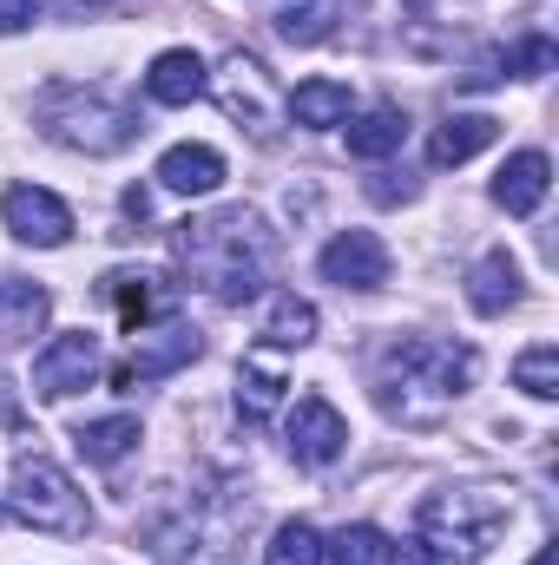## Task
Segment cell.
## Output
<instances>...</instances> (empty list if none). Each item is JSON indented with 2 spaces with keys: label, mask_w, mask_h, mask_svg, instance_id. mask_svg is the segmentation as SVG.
Listing matches in <instances>:
<instances>
[{
  "label": "cell",
  "mask_w": 559,
  "mask_h": 565,
  "mask_svg": "<svg viewBox=\"0 0 559 565\" xmlns=\"http://www.w3.org/2000/svg\"><path fill=\"white\" fill-rule=\"evenodd\" d=\"M178 257L218 302H251L271 282V231L251 211H218V217L178 224Z\"/></svg>",
  "instance_id": "cell-1"
},
{
  "label": "cell",
  "mask_w": 559,
  "mask_h": 565,
  "mask_svg": "<svg viewBox=\"0 0 559 565\" xmlns=\"http://www.w3.org/2000/svg\"><path fill=\"white\" fill-rule=\"evenodd\" d=\"M474 375H481V355H474L467 342H447V335H402V342L389 349V382H395V388H382V402L395 408L402 395H428V422H434L441 408H454V402L474 388Z\"/></svg>",
  "instance_id": "cell-2"
},
{
  "label": "cell",
  "mask_w": 559,
  "mask_h": 565,
  "mask_svg": "<svg viewBox=\"0 0 559 565\" xmlns=\"http://www.w3.org/2000/svg\"><path fill=\"white\" fill-rule=\"evenodd\" d=\"M40 126H46L53 145L93 151V158H106V151H119V145H133L145 132L133 106H119L113 93H86V86H53L40 99Z\"/></svg>",
  "instance_id": "cell-3"
},
{
  "label": "cell",
  "mask_w": 559,
  "mask_h": 565,
  "mask_svg": "<svg viewBox=\"0 0 559 565\" xmlns=\"http://www.w3.org/2000/svg\"><path fill=\"white\" fill-rule=\"evenodd\" d=\"M421 540L447 559V553H461V559H487V546L507 533V500L500 493H487V487H461V493H428L415 513Z\"/></svg>",
  "instance_id": "cell-4"
},
{
  "label": "cell",
  "mask_w": 559,
  "mask_h": 565,
  "mask_svg": "<svg viewBox=\"0 0 559 565\" xmlns=\"http://www.w3.org/2000/svg\"><path fill=\"white\" fill-rule=\"evenodd\" d=\"M13 513L33 526V533H60V540H86L93 526V507L86 493L66 480V467H53L46 454H20L13 460Z\"/></svg>",
  "instance_id": "cell-5"
},
{
  "label": "cell",
  "mask_w": 559,
  "mask_h": 565,
  "mask_svg": "<svg viewBox=\"0 0 559 565\" xmlns=\"http://www.w3.org/2000/svg\"><path fill=\"white\" fill-rule=\"evenodd\" d=\"M93 375H99V335H93V329H66V335H53V342L33 355V395H40V402H66V395H80Z\"/></svg>",
  "instance_id": "cell-6"
},
{
  "label": "cell",
  "mask_w": 559,
  "mask_h": 565,
  "mask_svg": "<svg viewBox=\"0 0 559 565\" xmlns=\"http://www.w3.org/2000/svg\"><path fill=\"white\" fill-rule=\"evenodd\" d=\"M283 440H289V460L296 467H329L349 447V422L336 415L329 395H296V408L283 415Z\"/></svg>",
  "instance_id": "cell-7"
},
{
  "label": "cell",
  "mask_w": 559,
  "mask_h": 565,
  "mask_svg": "<svg viewBox=\"0 0 559 565\" xmlns=\"http://www.w3.org/2000/svg\"><path fill=\"white\" fill-rule=\"evenodd\" d=\"M0 217H7V231H13L20 244H33V250H60V244L73 237V211H66L53 191H40V184H13V191L0 198Z\"/></svg>",
  "instance_id": "cell-8"
},
{
  "label": "cell",
  "mask_w": 559,
  "mask_h": 565,
  "mask_svg": "<svg viewBox=\"0 0 559 565\" xmlns=\"http://www.w3.org/2000/svg\"><path fill=\"white\" fill-rule=\"evenodd\" d=\"M316 270L336 289H382L389 282V244L376 231H336L316 257Z\"/></svg>",
  "instance_id": "cell-9"
},
{
  "label": "cell",
  "mask_w": 559,
  "mask_h": 565,
  "mask_svg": "<svg viewBox=\"0 0 559 565\" xmlns=\"http://www.w3.org/2000/svg\"><path fill=\"white\" fill-rule=\"evenodd\" d=\"M198 329L191 322H158V329H139L133 335V362L119 369V382H165V375H178V369H191L198 362Z\"/></svg>",
  "instance_id": "cell-10"
},
{
  "label": "cell",
  "mask_w": 559,
  "mask_h": 565,
  "mask_svg": "<svg viewBox=\"0 0 559 565\" xmlns=\"http://www.w3.org/2000/svg\"><path fill=\"white\" fill-rule=\"evenodd\" d=\"M99 289H106V302L119 309V329H126V335H139L158 316H171V296H178L171 277H158V270H113Z\"/></svg>",
  "instance_id": "cell-11"
},
{
  "label": "cell",
  "mask_w": 559,
  "mask_h": 565,
  "mask_svg": "<svg viewBox=\"0 0 559 565\" xmlns=\"http://www.w3.org/2000/svg\"><path fill=\"white\" fill-rule=\"evenodd\" d=\"M46 316H53V296L40 289V282L27 277H0V355H13V349H27L40 329H46Z\"/></svg>",
  "instance_id": "cell-12"
},
{
  "label": "cell",
  "mask_w": 559,
  "mask_h": 565,
  "mask_svg": "<svg viewBox=\"0 0 559 565\" xmlns=\"http://www.w3.org/2000/svg\"><path fill=\"white\" fill-rule=\"evenodd\" d=\"M204 93H211V73H204V60L191 46H165L145 66V99H158V106H191Z\"/></svg>",
  "instance_id": "cell-13"
},
{
  "label": "cell",
  "mask_w": 559,
  "mask_h": 565,
  "mask_svg": "<svg viewBox=\"0 0 559 565\" xmlns=\"http://www.w3.org/2000/svg\"><path fill=\"white\" fill-rule=\"evenodd\" d=\"M547 184H553V158L547 151H514L500 164V178H494V204L507 217H534L547 204Z\"/></svg>",
  "instance_id": "cell-14"
},
{
  "label": "cell",
  "mask_w": 559,
  "mask_h": 565,
  "mask_svg": "<svg viewBox=\"0 0 559 565\" xmlns=\"http://www.w3.org/2000/svg\"><path fill=\"white\" fill-rule=\"evenodd\" d=\"M158 184L178 191V198H211L224 184V151H211V145H171L158 158Z\"/></svg>",
  "instance_id": "cell-15"
},
{
  "label": "cell",
  "mask_w": 559,
  "mask_h": 565,
  "mask_svg": "<svg viewBox=\"0 0 559 565\" xmlns=\"http://www.w3.org/2000/svg\"><path fill=\"white\" fill-rule=\"evenodd\" d=\"M289 119H296L303 132H336V126L356 119V93H349L342 79H303V86L289 93Z\"/></svg>",
  "instance_id": "cell-16"
},
{
  "label": "cell",
  "mask_w": 559,
  "mask_h": 565,
  "mask_svg": "<svg viewBox=\"0 0 559 565\" xmlns=\"http://www.w3.org/2000/svg\"><path fill=\"white\" fill-rule=\"evenodd\" d=\"M467 302H474L481 316L514 309V302H520V264H514L507 250H487V257L474 264V277H467Z\"/></svg>",
  "instance_id": "cell-17"
},
{
  "label": "cell",
  "mask_w": 559,
  "mask_h": 565,
  "mask_svg": "<svg viewBox=\"0 0 559 565\" xmlns=\"http://www.w3.org/2000/svg\"><path fill=\"white\" fill-rule=\"evenodd\" d=\"M494 132H500V126H494L487 113H461V119H447V126L428 139V164H434V171L467 164L474 151H487V145H494Z\"/></svg>",
  "instance_id": "cell-18"
},
{
  "label": "cell",
  "mask_w": 559,
  "mask_h": 565,
  "mask_svg": "<svg viewBox=\"0 0 559 565\" xmlns=\"http://www.w3.org/2000/svg\"><path fill=\"white\" fill-rule=\"evenodd\" d=\"M283 395H289V375H283L277 362L251 355V362L238 369V415H244V422H271L283 408Z\"/></svg>",
  "instance_id": "cell-19"
},
{
  "label": "cell",
  "mask_w": 559,
  "mask_h": 565,
  "mask_svg": "<svg viewBox=\"0 0 559 565\" xmlns=\"http://www.w3.org/2000/svg\"><path fill=\"white\" fill-rule=\"evenodd\" d=\"M257 335H264L271 349H309V342H316V302H303L296 289H277Z\"/></svg>",
  "instance_id": "cell-20"
},
{
  "label": "cell",
  "mask_w": 559,
  "mask_h": 565,
  "mask_svg": "<svg viewBox=\"0 0 559 565\" xmlns=\"http://www.w3.org/2000/svg\"><path fill=\"white\" fill-rule=\"evenodd\" d=\"M409 139V119L395 113V106H376V113H362V119H349V158H389V151H402Z\"/></svg>",
  "instance_id": "cell-21"
},
{
  "label": "cell",
  "mask_w": 559,
  "mask_h": 565,
  "mask_svg": "<svg viewBox=\"0 0 559 565\" xmlns=\"http://www.w3.org/2000/svg\"><path fill=\"white\" fill-rule=\"evenodd\" d=\"M73 440H80V454H86L93 467H119V460L139 447V415H106V422H86Z\"/></svg>",
  "instance_id": "cell-22"
},
{
  "label": "cell",
  "mask_w": 559,
  "mask_h": 565,
  "mask_svg": "<svg viewBox=\"0 0 559 565\" xmlns=\"http://www.w3.org/2000/svg\"><path fill=\"white\" fill-rule=\"evenodd\" d=\"M329 26H336V0H277V33L283 40L316 46V40H329Z\"/></svg>",
  "instance_id": "cell-23"
},
{
  "label": "cell",
  "mask_w": 559,
  "mask_h": 565,
  "mask_svg": "<svg viewBox=\"0 0 559 565\" xmlns=\"http://www.w3.org/2000/svg\"><path fill=\"white\" fill-rule=\"evenodd\" d=\"M264 565H323V533L309 520H283L277 533H271Z\"/></svg>",
  "instance_id": "cell-24"
},
{
  "label": "cell",
  "mask_w": 559,
  "mask_h": 565,
  "mask_svg": "<svg viewBox=\"0 0 559 565\" xmlns=\"http://www.w3.org/2000/svg\"><path fill=\"white\" fill-rule=\"evenodd\" d=\"M514 388H527L534 402H553L559 395V349L553 342H534V349L514 362Z\"/></svg>",
  "instance_id": "cell-25"
},
{
  "label": "cell",
  "mask_w": 559,
  "mask_h": 565,
  "mask_svg": "<svg viewBox=\"0 0 559 565\" xmlns=\"http://www.w3.org/2000/svg\"><path fill=\"white\" fill-rule=\"evenodd\" d=\"M382 553H389V540L376 526H342L336 540H323V559L329 565H382Z\"/></svg>",
  "instance_id": "cell-26"
},
{
  "label": "cell",
  "mask_w": 559,
  "mask_h": 565,
  "mask_svg": "<svg viewBox=\"0 0 559 565\" xmlns=\"http://www.w3.org/2000/svg\"><path fill=\"white\" fill-rule=\"evenodd\" d=\"M224 73H231V93H224V106H231V113H238V119H244V113H251V126H257V119H264V93H257V73H264V66H257V60H244V53H238V60H231V66H224Z\"/></svg>",
  "instance_id": "cell-27"
},
{
  "label": "cell",
  "mask_w": 559,
  "mask_h": 565,
  "mask_svg": "<svg viewBox=\"0 0 559 565\" xmlns=\"http://www.w3.org/2000/svg\"><path fill=\"white\" fill-rule=\"evenodd\" d=\"M559 66V46L547 40V33H527L514 53H507V73H520V79H547Z\"/></svg>",
  "instance_id": "cell-28"
},
{
  "label": "cell",
  "mask_w": 559,
  "mask_h": 565,
  "mask_svg": "<svg viewBox=\"0 0 559 565\" xmlns=\"http://www.w3.org/2000/svg\"><path fill=\"white\" fill-rule=\"evenodd\" d=\"M382 559H389V565H447L434 546H428V540H421V533H415V540H402V546H389Z\"/></svg>",
  "instance_id": "cell-29"
},
{
  "label": "cell",
  "mask_w": 559,
  "mask_h": 565,
  "mask_svg": "<svg viewBox=\"0 0 559 565\" xmlns=\"http://www.w3.org/2000/svg\"><path fill=\"white\" fill-rule=\"evenodd\" d=\"M40 0H0V33H27Z\"/></svg>",
  "instance_id": "cell-30"
},
{
  "label": "cell",
  "mask_w": 559,
  "mask_h": 565,
  "mask_svg": "<svg viewBox=\"0 0 559 565\" xmlns=\"http://www.w3.org/2000/svg\"><path fill=\"white\" fill-rule=\"evenodd\" d=\"M126 211H133V217H151V198H145L139 184H133V191H126Z\"/></svg>",
  "instance_id": "cell-31"
},
{
  "label": "cell",
  "mask_w": 559,
  "mask_h": 565,
  "mask_svg": "<svg viewBox=\"0 0 559 565\" xmlns=\"http://www.w3.org/2000/svg\"><path fill=\"white\" fill-rule=\"evenodd\" d=\"M0 422H13V395H7V382H0Z\"/></svg>",
  "instance_id": "cell-32"
},
{
  "label": "cell",
  "mask_w": 559,
  "mask_h": 565,
  "mask_svg": "<svg viewBox=\"0 0 559 565\" xmlns=\"http://www.w3.org/2000/svg\"><path fill=\"white\" fill-rule=\"evenodd\" d=\"M534 565H559V546H540V559Z\"/></svg>",
  "instance_id": "cell-33"
},
{
  "label": "cell",
  "mask_w": 559,
  "mask_h": 565,
  "mask_svg": "<svg viewBox=\"0 0 559 565\" xmlns=\"http://www.w3.org/2000/svg\"><path fill=\"white\" fill-rule=\"evenodd\" d=\"M409 7H434V0H409Z\"/></svg>",
  "instance_id": "cell-34"
},
{
  "label": "cell",
  "mask_w": 559,
  "mask_h": 565,
  "mask_svg": "<svg viewBox=\"0 0 559 565\" xmlns=\"http://www.w3.org/2000/svg\"><path fill=\"white\" fill-rule=\"evenodd\" d=\"M0 520H7V507H0Z\"/></svg>",
  "instance_id": "cell-35"
}]
</instances>
